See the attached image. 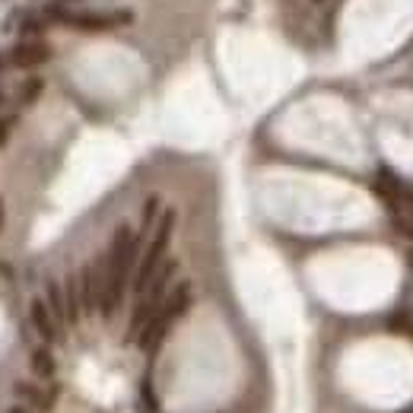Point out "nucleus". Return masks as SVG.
I'll return each instance as SVG.
<instances>
[{"mask_svg":"<svg viewBox=\"0 0 413 413\" xmlns=\"http://www.w3.org/2000/svg\"><path fill=\"white\" fill-rule=\"evenodd\" d=\"M48 23L67 26V29H80V32H112L121 26L134 23V13L130 10H74L60 0H51L42 7Z\"/></svg>","mask_w":413,"mask_h":413,"instance_id":"nucleus-1","label":"nucleus"},{"mask_svg":"<svg viewBox=\"0 0 413 413\" xmlns=\"http://www.w3.org/2000/svg\"><path fill=\"white\" fill-rule=\"evenodd\" d=\"M172 229H175V210H165L156 223V233H153L150 245L143 251V258L137 261V273H134V293L140 296L150 280L159 273V267L165 264V248H169V239H172Z\"/></svg>","mask_w":413,"mask_h":413,"instance_id":"nucleus-2","label":"nucleus"},{"mask_svg":"<svg viewBox=\"0 0 413 413\" xmlns=\"http://www.w3.org/2000/svg\"><path fill=\"white\" fill-rule=\"evenodd\" d=\"M48 58H51V48L42 38H19L7 51V64L19 70H35L42 64H48Z\"/></svg>","mask_w":413,"mask_h":413,"instance_id":"nucleus-3","label":"nucleus"},{"mask_svg":"<svg viewBox=\"0 0 413 413\" xmlns=\"http://www.w3.org/2000/svg\"><path fill=\"white\" fill-rule=\"evenodd\" d=\"M29 324L45 344H54V340L60 337V324L54 321L51 308L45 305V299H32L29 302Z\"/></svg>","mask_w":413,"mask_h":413,"instance_id":"nucleus-4","label":"nucleus"},{"mask_svg":"<svg viewBox=\"0 0 413 413\" xmlns=\"http://www.w3.org/2000/svg\"><path fill=\"white\" fill-rule=\"evenodd\" d=\"M13 394H16V401H23L32 410H51V404H54V391L38 388V385H32V382H16Z\"/></svg>","mask_w":413,"mask_h":413,"instance_id":"nucleus-5","label":"nucleus"},{"mask_svg":"<svg viewBox=\"0 0 413 413\" xmlns=\"http://www.w3.org/2000/svg\"><path fill=\"white\" fill-rule=\"evenodd\" d=\"M45 305L51 308V315L58 324H67V299H64V286L58 280H48L45 286Z\"/></svg>","mask_w":413,"mask_h":413,"instance_id":"nucleus-6","label":"nucleus"},{"mask_svg":"<svg viewBox=\"0 0 413 413\" xmlns=\"http://www.w3.org/2000/svg\"><path fill=\"white\" fill-rule=\"evenodd\" d=\"M29 366H32V376L42 378V382H51L54 378V356L48 346H35V350H32Z\"/></svg>","mask_w":413,"mask_h":413,"instance_id":"nucleus-7","label":"nucleus"},{"mask_svg":"<svg viewBox=\"0 0 413 413\" xmlns=\"http://www.w3.org/2000/svg\"><path fill=\"white\" fill-rule=\"evenodd\" d=\"M42 90H45V80H42V76H29V80L19 83V90H16V102H19V106H32V102L42 96Z\"/></svg>","mask_w":413,"mask_h":413,"instance_id":"nucleus-8","label":"nucleus"},{"mask_svg":"<svg viewBox=\"0 0 413 413\" xmlns=\"http://www.w3.org/2000/svg\"><path fill=\"white\" fill-rule=\"evenodd\" d=\"M45 29H48V19H45V13L38 10V13H29L23 19L19 35H23V38H42V35H45Z\"/></svg>","mask_w":413,"mask_h":413,"instance_id":"nucleus-9","label":"nucleus"},{"mask_svg":"<svg viewBox=\"0 0 413 413\" xmlns=\"http://www.w3.org/2000/svg\"><path fill=\"white\" fill-rule=\"evenodd\" d=\"M64 299H67V324H76L80 321V293H76V277H70L64 283Z\"/></svg>","mask_w":413,"mask_h":413,"instance_id":"nucleus-10","label":"nucleus"},{"mask_svg":"<svg viewBox=\"0 0 413 413\" xmlns=\"http://www.w3.org/2000/svg\"><path fill=\"white\" fill-rule=\"evenodd\" d=\"M156 213H159V197H150V201L143 203V229H146V226H153Z\"/></svg>","mask_w":413,"mask_h":413,"instance_id":"nucleus-11","label":"nucleus"},{"mask_svg":"<svg viewBox=\"0 0 413 413\" xmlns=\"http://www.w3.org/2000/svg\"><path fill=\"white\" fill-rule=\"evenodd\" d=\"M7 67H10V64H7V51H0V74H3Z\"/></svg>","mask_w":413,"mask_h":413,"instance_id":"nucleus-12","label":"nucleus"},{"mask_svg":"<svg viewBox=\"0 0 413 413\" xmlns=\"http://www.w3.org/2000/svg\"><path fill=\"white\" fill-rule=\"evenodd\" d=\"M7 413H29V410H26V407H10Z\"/></svg>","mask_w":413,"mask_h":413,"instance_id":"nucleus-13","label":"nucleus"},{"mask_svg":"<svg viewBox=\"0 0 413 413\" xmlns=\"http://www.w3.org/2000/svg\"><path fill=\"white\" fill-rule=\"evenodd\" d=\"M0 229H3V201H0Z\"/></svg>","mask_w":413,"mask_h":413,"instance_id":"nucleus-14","label":"nucleus"},{"mask_svg":"<svg viewBox=\"0 0 413 413\" xmlns=\"http://www.w3.org/2000/svg\"><path fill=\"white\" fill-rule=\"evenodd\" d=\"M60 3H67V7H74V3H80V0H60Z\"/></svg>","mask_w":413,"mask_h":413,"instance_id":"nucleus-15","label":"nucleus"},{"mask_svg":"<svg viewBox=\"0 0 413 413\" xmlns=\"http://www.w3.org/2000/svg\"><path fill=\"white\" fill-rule=\"evenodd\" d=\"M0 106H3V92H0Z\"/></svg>","mask_w":413,"mask_h":413,"instance_id":"nucleus-16","label":"nucleus"}]
</instances>
